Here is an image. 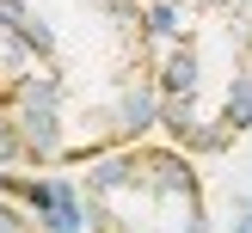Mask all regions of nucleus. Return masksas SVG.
<instances>
[{
	"instance_id": "nucleus-1",
	"label": "nucleus",
	"mask_w": 252,
	"mask_h": 233,
	"mask_svg": "<svg viewBox=\"0 0 252 233\" xmlns=\"http://www.w3.org/2000/svg\"><path fill=\"white\" fill-rule=\"evenodd\" d=\"M25 80V166H93L160 129V31L148 0H0Z\"/></svg>"
},
{
	"instance_id": "nucleus-2",
	"label": "nucleus",
	"mask_w": 252,
	"mask_h": 233,
	"mask_svg": "<svg viewBox=\"0 0 252 233\" xmlns=\"http://www.w3.org/2000/svg\"><path fill=\"white\" fill-rule=\"evenodd\" d=\"M160 135L191 159L252 135V0H191L160 43Z\"/></svg>"
},
{
	"instance_id": "nucleus-3",
	"label": "nucleus",
	"mask_w": 252,
	"mask_h": 233,
	"mask_svg": "<svg viewBox=\"0 0 252 233\" xmlns=\"http://www.w3.org/2000/svg\"><path fill=\"white\" fill-rule=\"evenodd\" d=\"M86 233H216L209 227L203 172L172 141H135L80 166Z\"/></svg>"
},
{
	"instance_id": "nucleus-4",
	"label": "nucleus",
	"mask_w": 252,
	"mask_h": 233,
	"mask_svg": "<svg viewBox=\"0 0 252 233\" xmlns=\"http://www.w3.org/2000/svg\"><path fill=\"white\" fill-rule=\"evenodd\" d=\"M0 196L19 203V208H31V215L43 221V227H56V233H68L74 215H80V190L49 184V178H37V172H0Z\"/></svg>"
},
{
	"instance_id": "nucleus-5",
	"label": "nucleus",
	"mask_w": 252,
	"mask_h": 233,
	"mask_svg": "<svg viewBox=\"0 0 252 233\" xmlns=\"http://www.w3.org/2000/svg\"><path fill=\"white\" fill-rule=\"evenodd\" d=\"M25 92H31V80H25L19 55H12V49H6V37H0V166H25V141H19Z\"/></svg>"
},
{
	"instance_id": "nucleus-6",
	"label": "nucleus",
	"mask_w": 252,
	"mask_h": 233,
	"mask_svg": "<svg viewBox=\"0 0 252 233\" xmlns=\"http://www.w3.org/2000/svg\"><path fill=\"white\" fill-rule=\"evenodd\" d=\"M0 233H56V227H43L31 208H19V203H6V196H0Z\"/></svg>"
},
{
	"instance_id": "nucleus-7",
	"label": "nucleus",
	"mask_w": 252,
	"mask_h": 233,
	"mask_svg": "<svg viewBox=\"0 0 252 233\" xmlns=\"http://www.w3.org/2000/svg\"><path fill=\"white\" fill-rule=\"evenodd\" d=\"M148 6H185V0H148Z\"/></svg>"
},
{
	"instance_id": "nucleus-8",
	"label": "nucleus",
	"mask_w": 252,
	"mask_h": 233,
	"mask_svg": "<svg viewBox=\"0 0 252 233\" xmlns=\"http://www.w3.org/2000/svg\"><path fill=\"white\" fill-rule=\"evenodd\" d=\"M240 233H252V215H240Z\"/></svg>"
}]
</instances>
